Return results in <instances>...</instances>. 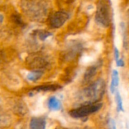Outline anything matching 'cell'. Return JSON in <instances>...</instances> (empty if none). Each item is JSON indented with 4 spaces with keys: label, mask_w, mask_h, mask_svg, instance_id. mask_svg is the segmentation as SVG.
<instances>
[{
    "label": "cell",
    "mask_w": 129,
    "mask_h": 129,
    "mask_svg": "<svg viewBox=\"0 0 129 129\" xmlns=\"http://www.w3.org/2000/svg\"><path fill=\"white\" fill-rule=\"evenodd\" d=\"M70 15L67 12L63 11H58L54 12L50 17V26L54 29H58L61 27L69 19Z\"/></svg>",
    "instance_id": "cell-5"
},
{
    "label": "cell",
    "mask_w": 129,
    "mask_h": 129,
    "mask_svg": "<svg viewBox=\"0 0 129 129\" xmlns=\"http://www.w3.org/2000/svg\"><path fill=\"white\" fill-rule=\"evenodd\" d=\"M108 129H116V124L115 120L113 118H110L107 122Z\"/></svg>",
    "instance_id": "cell-16"
},
{
    "label": "cell",
    "mask_w": 129,
    "mask_h": 129,
    "mask_svg": "<svg viewBox=\"0 0 129 129\" xmlns=\"http://www.w3.org/2000/svg\"><path fill=\"white\" fill-rule=\"evenodd\" d=\"M105 89L106 83L104 80L99 79L84 88L79 93V99L82 104L99 102L104 94Z\"/></svg>",
    "instance_id": "cell-2"
},
{
    "label": "cell",
    "mask_w": 129,
    "mask_h": 129,
    "mask_svg": "<svg viewBox=\"0 0 129 129\" xmlns=\"http://www.w3.org/2000/svg\"><path fill=\"white\" fill-rule=\"evenodd\" d=\"M48 107L52 111H58L61 109V102L56 97H51L48 101Z\"/></svg>",
    "instance_id": "cell-11"
},
{
    "label": "cell",
    "mask_w": 129,
    "mask_h": 129,
    "mask_svg": "<svg viewBox=\"0 0 129 129\" xmlns=\"http://www.w3.org/2000/svg\"><path fill=\"white\" fill-rule=\"evenodd\" d=\"M29 129H46V120L44 117H33L29 122Z\"/></svg>",
    "instance_id": "cell-7"
},
{
    "label": "cell",
    "mask_w": 129,
    "mask_h": 129,
    "mask_svg": "<svg viewBox=\"0 0 129 129\" xmlns=\"http://www.w3.org/2000/svg\"><path fill=\"white\" fill-rule=\"evenodd\" d=\"M100 67V65L98 63V64H94V65H91V67H89L86 71L85 72V74H84V81L86 82H88L90 81H91L92 79H94V77L96 76L97 73H98V70Z\"/></svg>",
    "instance_id": "cell-8"
},
{
    "label": "cell",
    "mask_w": 129,
    "mask_h": 129,
    "mask_svg": "<svg viewBox=\"0 0 129 129\" xmlns=\"http://www.w3.org/2000/svg\"><path fill=\"white\" fill-rule=\"evenodd\" d=\"M11 119L10 116L0 107V128H5L11 125Z\"/></svg>",
    "instance_id": "cell-9"
},
{
    "label": "cell",
    "mask_w": 129,
    "mask_h": 129,
    "mask_svg": "<svg viewBox=\"0 0 129 129\" xmlns=\"http://www.w3.org/2000/svg\"><path fill=\"white\" fill-rule=\"evenodd\" d=\"M119 84V72L116 70H113L112 73V78H111V83H110V91L112 94H115L116 91V89Z\"/></svg>",
    "instance_id": "cell-10"
},
{
    "label": "cell",
    "mask_w": 129,
    "mask_h": 129,
    "mask_svg": "<svg viewBox=\"0 0 129 129\" xmlns=\"http://www.w3.org/2000/svg\"><path fill=\"white\" fill-rule=\"evenodd\" d=\"M26 63L31 69L34 70H40L48 65V61L42 56L37 54H32L29 56Z\"/></svg>",
    "instance_id": "cell-6"
},
{
    "label": "cell",
    "mask_w": 129,
    "mask_h": 129,
    "mask_svg": "<svg viewBox=\"0 0 129 129\" xmlns=\"http://www.w3.org/2000/svg\"><path fill=\"white\" fill-rule=\"evenodd\" d=\"M23 12L33 21H43L48 14V7L43 0H21Z\"/></svg>",
    "instance_id": "cell-1"
},
{
    "label": "cell",
    "mask_w": 129,
    "mask_h": 129,
    "mask_svg": "<svg viewBox=\"0 0 129 129\" xmlns=\"http://www.w3.org/2000/svg\"><path fill=\"white\" fill-rule=\"evenodd\" d=\"M102 106H103V104L101 102L82 104L79 107L71 110L69 112V114L71 117H73L74 119L86 118L88 116L99 111L102 108Z\"/></svg>",
    "instance_id": "cell-3"
},
{
    "label": "cell",
    "mask_w": 129,
    "mask_h": 129,
    "mask_svg": "<svg viewBox=\"0 0 129 129\" xmlns=\"http://www.w3.org/2000/svg\"><path fill=\"white\" fill-rule=\"evenodd\" d=\"M116 107L119 112H123L124 107H123V101L121 97V94L119 91L116 92Z\"/></svg>",
    "instance_id": "cell-14"
},
{
    "label": "cell",
    "mask_w": 129,
    "mask_h": 129,
    "mask_svg": "<svg viewBox=\"0 0 129 129\" xmlns=\"http://www.w3.org/2000/svg\"><path fill=\"white\" fill-rule=\"evenodd\" d=\"M36 34L39 38V39L42 41L45 40L47 38H48L49 36H51V33L49 32H47V31H37V32H36Z\"/></svg>",
    "instance_id": "cell-15"
},
{
    "label": "cell",
    "mask_w": 129,
    "mask_h": 129,
    "mask_svg": "<svg viewBox=\"0 0 129 129\" xmlns=\"http://www.w3.org/2000/svg\"><path fill=\"white\" fill-rule=\"evenodd\" d=\"M114 56H115V60H116V62L118 61L121 57H120V54H119V51L118 50L117 48H114Z\"/></svg>",
    "instance_id": "cell-17"
},
{
    "label": "cell",
    "mask_w": 129,
    "mask_h": 129,
    "mask_svg": "<svg viewBox=\"0 0 129 129\" xmlns=\"http://www.w3.org/2000/svg\"><path fill=\"white\" fill-rule=\"evenodd\" d=\"M96 23L104 28H107L110 25L111 17L110 8L104 0H100L98 3L95 13Z\"/></svg>",
    "instance_id": "cell-4"
},
{
    "label": "cell",
    "mask_w": 129,
    "mask_h": 129,
    "mask_svg": "<svg viewBox=\"0 0 129 129\" xmlns=\"http://www.w3.org/2000/svg\"><path fill=\"white\" fill-rule=\"evenodd\" d=\"M60 87L56 85H42V86H38L36 88H35V91H55L58 89Z\"/></svg>",
    "instance_id": "cell-13"
},
{
    "label": "cell",
    "mask_w": 129,
    "mask_h": 129,
    "mask_svg": "<svg viewBox=\"0 0 129 129\" xmlns=\"http://www.w3.org/2000/svg\"><path fill=\"white\" fill-rule=\"evenodd\" d=\"M3 20H4V16L2 14H0V23H2Z\"/></svg>",
    "instance_id": "cell-18"
},
{
    "label": "cell",
    "mask_w": 129,
    "mask_h": 129,
    "mask_svg": "<svg viewBox=\"0 0 129 129\" xmlns=\"http://www.w3.org/2000/svg\"><path fill=\"white\" fill-rule=\"evenodd\" d=\"M43 73L41 70H33L27 75V79L32 82L39 80L42 76Z\"/></svg>",
    "instance_id": "cell-12"
}]
</instances>
